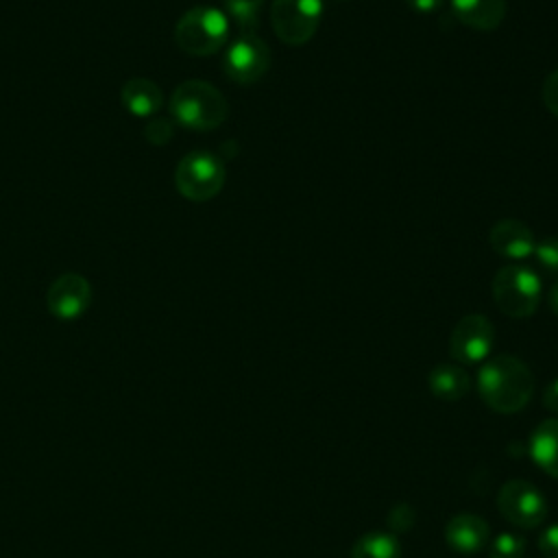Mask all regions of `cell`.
I'll use <instances>...</instances> for the list:
<instances>
[{"label":"cell","mask_w":558,"mask_h":558,"mask_svg":"<svg viewBox=\"0 0 558 558\" xmlns=\"http://www.w3.org/2000/svg\"><path fill=\"white\" fill-rule=\"evenodd\" d=\"M172 133H174L172 122H170L168 118H161V116L153 118V120L144 126V135H146V140H148L150 144H157V146H163L166 142H170Z\"/></svg>","instance_id":"cell-21"},{"label":"cell","mask_w":558,"mask_h":558,"mask_svg":"<svg viewBox=\"0 0 558 558\" xmlns=\"http://www.w3.org/2000/svg\"><path fill=\"white\" fill-rule=\"evenodd\" d=\"M323 0H272L270 22L277 37L288 46L307 44L318 31Z\"/></svg>","instance_id":"cell-6"},{"label":"cell","mask_w":558,"mask_h":558,"mask_svg":"<svg viewBox=\"0 0 558 558\" xmlns=\"http://www.w3.org/2000/svg\"><path fill=\"white\" fill-rule=\"evenodd\" d=\"M174 185L187 201H209L225 185V166L209 150H192L179 161L174 170Z\"/></svg>","instance_id":"cell-5"},{"label":"cell","mask_w":558,"mask_h":558,"mask_svg":"<svg viewBox=\"0 0 558 558\" xmlns=\"http://www.w3.org/2000/svg\"><path fill=\"white\" fill-rule=\"evenodd\" d=\"M495 344V327L484 314H466L458 320L449 338V353L460 364L484 362Z\"/></svg>","instance_id":"cell-9"},{"label":"cell","mask_w":558,"mask_h":558,"mask_svg":"<svg viewBox=\"0 0 558 558\" xmlns=\"http://www.w3.org/2000/svg\"><path fill=\"white\" fill-rule=\"evenodd\" d=\"M534 255L538 264L547 270L558 275V238H545L534 246Z\"/></svg>","instance_id":"cell-20"},{"label":"cell","mask_w":558,"mask_h":558,"mask_svg":"<svg viewBox=\"0 0 558 558\" xmlns=\"http://www.w3.org/2000/svg\"><path fill=\"white\" fill-rule=\"evenodd\" d=\"M538 549L545 558H558V523L543 530L538 536Z\"/></svg>","instance_id":"cell-22"},{"label":"cell","mask_w":558,"mask_h":558,"mask_svg":"<svg viewBox=\"0 0 558 558\" xmlns=\"http://www.w3.org/2000/svg\"><path fill=\"white\" fill-rule=\"evenodd\" d=\"M477 392L490 410L514 414L532 399L534 375L525 362L501 353L482 362L477 371Z\"/></svg>","instance_id":"cell-1"},{"label":"cell","mask_w":558,"mask_h":558,"mask_svg":"<svg viewBox=\"0 0 558 558\" xmlns=\"http://www.w3.org/2000/svg\"><path fill=\"white\" fill-rule=\"evenodd\" d=\"M490 246L495 253L508 257V259H523L534 253V233L530 227H525L521 220L508 218L497 222L490 229Z\"/></svg>","instance_id":"cell-12"},{"label":"cell","mask_w":558,"mask_h":558,"mask_svg":"<svg viewBox=\"0 0 558 558\" xmlns=\"http://www.w3.org/2000/svg\"><path fill=\"white\" fill-rule=\"evenodd\" d=\"M427 386L434 392V397L442 401H458L469 392L471 379L466 371L458 364H438L429 371Z\"/></svg>","instance_id":"cell-16"},{"label":"cell","mask_w":558,"mask_h":558,"mask_svg":"<svg viewBox=\"0 0 558 558\" xmlns=\"http://www.w3.org/2000/svg\"><path fill=\"white\" fill-rule=\"evenodd\" d=\"M543 405H545L547 410L558 412V377H556L551 384H547V388H545V392H543Z\"/></svg>","instance_id":"cell-25"},{"label":"cell","mask_w":558,"mask_h":558,"mask_svg":"<svg viewBox=\"0 0 558 558\" xmlns=\"http://www.w3.org/2000/svg\"><path fill=\"white\" fill-rule=\"evenodd\" d=\"M530 456L541 471L558 480V418H547L534 427Z\"/></svg>","instance_id":"cell-15"},{"label":"cell","mask_w":558,"mask_h":558,"mask_svg":"<svg viewBox=\"0 0 558 558\" xmlns=\"http://www.w3.org/2000/svg\"><path fill=\"white\" fill-rule=\"evenodd\" d=\"M124 109L137 118H150L161 109V87L150 78H129L120 89Z\"/></svg>","instance_id":"cell-14"},{"label":"cell","mask_w":558,"mask_h":558,"mask_svg":"<svg viewBox=\"0 0 558 558\" xmlns=\"http://www.w3.org/2000/svg\"><path fill=\"white\" fill-rule=\"evenodd\" d=\"M445 541L453 551L471 556L488 545L490 527L486 519L471 512H462L449 519V523L445 525Z\"/></svg>","instance_id":"cell-11"},{"label":"cell","mask_w":558,"mask_h":558,"mask_svg":"<svg viewBox=\"0 0 558 558\" xmlns=\"http://www.w3.org/2000/svg\"><path fill=\"white\" fill-rule=\"evenodd\" d=\"M497 307L512 318H527L541 301V279L525 266H504L493 279Z\"/></svg>","instance_id":"cell-4"},{"label":"cell","mask_w":558,"mask_h":558,"mask_svg":"<svg viewBox=\"0 0 558 558\" xmlns=\"http://www.w3.org/2000/svg\"><path fill=\"white\" fill-rule=\"evenodd\" d=\"M408 7H412L416 13H434L436 9H440L442 0H405Z\"/></svg>","instance_id":"cell-26"},{"label":"cell","mask_w":558,"mask_h":558,"mask_svg":"<svg viewBox=\"0 0 558 558\" xmlns=\"http://www.w3.org/2000/svg\"><path fill=\"white\" fill-rule=\"evenodd\" d=\"M388 521H390V527H395V530H408V527H412L414 512H412L410 506L399 504V506H395V508L390 510Z\"/></svg>","instance_id":"cell-24"},{"label":"cell","mask_w":558,"mask_h":558,"mask_svg":"<svg viewBox=\"0 0 558 558\" xmlns=\"http://www.w3.org/2000/svg\"><path fill=\"white\" fill-rule=\"evenodd\" d=\"M543 102L554 116H558V70H554L543 83Z\"/></svg>","instance_id":"cell-23"},{"label":"cell","mask_w":558,"mask_h":558,"mask_svg":"<svg viewBox=\"0 0 558 558\" xmlns=\"http://www.w3.org/2000/svg\"><path fill=\"white\" fill-rule=\"evenodd\" d=\"M270 68V48L255 33H244L225 52L222 70L235 83H255Z\"/></svg>","instance_id":"cell-8"},{"label":"cell","mask_w":558,"mask_h":558,"mask_svg":"<svg viewBox=\"0 0 558 558\" xmlns=\"http://www.w3.org/2000/svg\"><path fill=\"white\" fill-rule=\"evenodd\" d=\"M351 558H401V545L395 534L368 532L353 543Z\"/></svg>","instance_id":"cell-17"},{"label":"cell","mask_w":558,"mask_h":558,"mask_svg":"<svg viewBox=\"0 0 558 558\" xmlns=\"http://www.w3.org/2000/svg\"><path fill=\"white\" fill-rule=\"evenodd\" d=\"M501 517L521 530L538 527L547 517L545 495L525 480H510L497 493Z\"/></svg>","instance_id":"cell-7"},{"label":"cell","mask_w":558,"mask_h":558,"mask_svg":"<svg viewBox=\"0 0 558 558\" xmlns=\"http://www.w3.org/2000/svg\"><path fill=\"white\" fill-rule=\"evenodd\" d=\"M229 37V20L216 7H194L174 26L177 46L194 57L218 52Z\"/></svg>","instance_id":"cell-3"},{"label":"cell","mask_w":558,"mask_h":558,"mask_svg":"<svg viewBox=\"0 0 558 558\" xmlns=\"http://www.w3.org/2000/svg\"><path fill=\"white\" fill-rule=\"evenodd\" d=\"M170 113L185 129L211 131L227 120L229 105L211 83L190 78L172 92Z\"/></svg>","instance_id":"cell-2"},{"label":"cell","mask_w":558,"mask_h":558,"mask_svg":"<svg viewBox=\"0 0 558 558\" xmlns=\"http://www.w3.org/2000/svg\"><path fill=\"white\" fill-rule=\"evenodd\" d=\"M490 558H523L525 556V538L514 532H501L488 545Z\"/></svg>","instance_id":"cell-19"},{"label":"cell","mask_w":558,"mask_h":558,"mask_svg":"<svg viewBox=\"0 0 558 558\" xmlns=\"http://www.w3.org/2000/svg\"><path fill=\"white\" fill-rule=\"evenodd\" d=\"M89 303H92V286L78 272L59 275L46 292L48 312L61 320H74L83 316Z\"/></svg>","instance_id":"cell-10"},{"label":"cell","mask_w":558,"mask_h":558,"mask_svg":"<svg viewBox=\"0 0 558 558\" xmlns=\"http://www.w3.org/2000/svg\"><path fill=\"white\" fill-rule=\"evenodd\" d=\"M451 11L469 28L493 31L506 15V0H451Z\"/></svg>","instance_id":"cell-13"},{"label":"cell","mask_w":558,"mask_h":558,"mask_svg":"<svg viewBox=\"0 0 558 558\" xmlns=\"http://www.w3.org/2000/svg\"><path fill=\"white\" fill-rule=\"evenodd\" d=\"M262 4H264V0H225L227 15L238 24L242 35L255 33Z\"/></svg>","instance_id":"cell-18"},{"label":"cell","mask_w":558,"mask_h":558,"mask_svg":"<svg viewBox=\"0 0 558 558\" xmlns=\"http://www.w3.org/2000/svg\"><path fill=\"white\" fill-rule=\"evenodd\" d=\"M549 307L554 310V314H558V281L549 290Z\"/></svg>","instance_id":"cell-27"}]
</instances>
